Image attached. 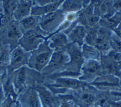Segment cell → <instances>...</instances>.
<instances>
[{"mask_svg": "<svg viewBox=\"0 0 121 107\" xmlns=\"http://www.w3.org/2000/svg\"><path fill=\"white\" fill-rule=\"evenodd\" d=\"M1 75H0V88L1 87Z\"/></svg>", "mask_w": 121, "mask_h": 107, "instance_id": "30", "label": "cell"}, {"mask_svg": "<svg viewBox=\"0 0 121 107\" xmlns=\"http://www.w3.org/2000/svg\"><path fill=\"white\" fill-rule=\"evenodd\" d=\"M50 37L51 38L50 39V42H48L49 47L54 51V52L60 50H65L68 45L70 44L67 35L65 33H56L51 34L49 36V37Z\"/></svg>", "mask_w": 121, "mask_h": 107, "instance_id": "15", "label": "cell"}, {"mask_svg": "<svg viewBox=\"0 0 121 107\" xmlns=\"http://www.w3.org/2000/svg\"><path fill=\"white\" fill-rule=\"evenodd\" d=\"M65 18V14L59 8L56 11L39 17V26L44 33H54Z\"/></svg>", "mask_w": 121, "mask_h": 107, "instance_id": "4", "label": "cell"}, {"mask_svg": "<svg viewBox=\"0 0 121 107\" xmlns=\"http://www.w3.org/2000/svg\"><path fill=\"white\" fill-rule=\"evenodd\" d=\"M63 33L68 35L67 37L69 42L71 41V43L81 47L84 44L87 30L83 24H77V23H75V21Z\"/></svg>", "mask_w": 121, "mask_h": 107, "instance_id": "10", "label": "cell"}, {"mask_svg": "<svg viewBox=\"0 0 121 107\" xmlns=\"http://www.w3.org/2000/svg\"><path fill=\"white\" fill-rule=\"evenodd\" d=\"M39 73L31 68L26 67V66L19 68L12 72V76L10 78L17 95L25 90L28 84L31 83L32 82L35 83V84L37 83V82L39 83L40 78H42Z\"/></svg>", "mask_w": 121, "mask_h": 107, "instance_id": "1", "label": "cell"}, {"mask_svg": "<svg viewBox=\"0 0 121 107\" xmlns=\"http://www.w3.org/2000/svg\"><path fill=\"white\" fill-rule=\"evenodd\" d=\"M0 107H22L17 99H13L10 97L5 98Z\"/></svg>", "mask_w": 121, "mask_h": 107, "instance_id": "27", "label": "cell"}, {"mask_svg": "<svg viewBox=\"0 0 121 107\" xmlns=\"http://www.w3.org/2000/svg\"><path fill=\"white\" fill-rule=\"evenodd\" d=\"M2 89L3 91V93L5 95V98L10 97L13 99H17L18 95L15 91L10 76L9 77L6 79V81L3 84Z\"/></svg>", "mask_w": 121, "mask_h": 107, "instance_id": "25", "label": "cell"}, {"mask_svg": "<svg viewBox=\"0 0 121 107\" xmlns=\"http://www.w3.org/2000/svg\"><path fill=\"white\" fill-rule=\"evenodd\" d=\"M70 62L69 55L65 50L54 51L48 63L41 72L44 75H51L57 71L65 68Z\"/></svg>", "mask_w": 121, "mask_h": 107, "instance_id": "6", "label": "cell"}, {"mask_svg": "<svg viewBox=\"0 0 121 107\" xmlns=\"http://www.w3.org/2000/svg\"><path fill=\"white\" fill-rule=\"evenodd\" d=\"M85 5L84 1H63L59 8L63 13L79 12Z\"/></svg>", "mask_w": 121, "mask_h": 107, "instance_id": "19", "label": "cell"}, {"mask_svg": "<svg viewBox=\"0 0 121 107\" xmlns=\"http://www.w3.org/2000/svg\"><path fill=\"white\" fill-rule=\"evenodd\" d=\"M97 96L93 88L88 84L77 90L73 93V100L79 107H91L95 105Z\"/></svg>", "mask_w": 121, "mask_h": 107, "instance_id": "7", "label": "cell"}, {"mask_svg": "<svg viewBox=\"0 0 121 107\" xmlns=\"http://www.w3.org/2000/svg\"><path fill=\"white\" fill-rule=\"evenodd\" d=\"M103 75L100 61L95 60H85L81 68V76L79 79L90 84Z\"/></svg>", "mask_w": 121, "mask_h": 107, "instance_id": "5", "label": "cell"}, {"mask_svg": "<svg viewBox=\"0 0 121 107\" xmlns=\"http://www.w3.org/2000/svg\"><path fill=\"white\" fill-rule=\"evenodd\" d=\"M54 79H55V82L54 83L47 85V87H48L49 88L50 87L56 89H60V90L72 89L75 91L88 85L84 82L80 81L79 79L72 78L60 77Z\"/></svg>", "mask_w": 121, "mask_h": 107, "instance_id": "12", "label": "cell"}, {"mask_svg": "<svg viewBox=\"0 0 121 107\" xmlns=\"http://www.w3.org/2000/svg\"><path fill=\"white\" fill-rule=\"evenodd\" d=\"M81 51L83 58L86 60H100L101 53L94 46H90L87 44H84L82 45Z\"/></svg>", "mask_w": 121, "mask_h": 107, "instance_id": "21", "label": "cell"}, {"mask_svg": "<svg viewBox=\"0 0 121 107\" xmlns=\"http://www.w3.org/2000/svg\"><path fill=\"white\" fill-rule=\"evenodd\" d=\"M30 53L20 46L15 48L10 53V63L8 67L9 72H14V71L28 65Z\"/></svg>", "mask_w": 121, "mask_h": 107, "instance_id": "11", "label": "cell"}, {"mask_svg": "<svg viewBox=\"0 0 121 107\" xmlns=\"http://www.w3.org/2000/svg\"><path fill=\"white\" fill-rule=\"evenodd\" d=\"M6 39L7 40L10 42H17L19 39L23 35L22 31L19 28V24H16L15 23H10L9 26L6 28Z\"/></svg>", "mask_w": 121, "mask_h": 107, "instance_id": "20", "label": "cell"}, {"mask_svg": "<svg viewBox=\"0 0 121 107\" xmlns=\"http://www.w3.org/2000/svg\"><path fill=\"white\" fill-rule=\"evenodd\" d=\"M35 90L39 94L42 105L46 107H60L62 104V99L52 92L50 88L40 83L34 85Z\"/></svg>", "mask_w": 121, "mask_h": 107, "instance_id": "9", "label": "cell"}, {"mask_svg": "<svg viewBox=\"0 0 121 107\" xmlns=\"http://www.w3.org/2000/svg\"><path fill=\"white\" fill-rule=\"evenodd\" d=\"M47 33L38 26L34 29L24 32L18 41L19 46L25 51L30 53L37 49L46 40Z\"/></svg>", "mask_w": 121, "mask_h": 107, "instance_id": "3", "label": "cell"}, {"mask_svg": "<svg viewBox=\"0 0 121 107\" xmlns=\"http://www.w3.org/2000/svg\"><path fill=\"white\" fill-rule=\"evenodd\" d=\"M18 101L22 107H43L39 94L34 87L27 88L19 96Z\"/></svg>", "mask_w": 121, "mask_h": 107, "instance_id": "13", "label": "cell"}, {"mask_svg": "<svg viewBox=\"0 0 121 107\" xmlns=\"http://www.w3.org/2000/svg\"><path fill=\"white\" fill-rule=\"evenodd\" d=\"M100 63L103 75H112L120 78L121 62L112 60L104 55H101Z\"/></svg>", "mask_w": 121, "mask_h": 107, "instance_id": "14", "label": "cell"}, {"mask_svg": "<svg viewBox=\"0 0 121 107\" xmlns=\"http://www.w3.org/2000/svg\"><path fill=\"white\" fill-rule=\"evenodd\" d=\"M99 107V106L97 105H93V107Z\"/></svg>", "mask_w": 121, "mask_h": 107, "instance_id": "31", "label": "cell"}, {"mask_svg": "<svg viewBox=\"0 0 121 107\" xmlns=\"http://www.w3.org/2000/svg\"><path fill=\"white\" fill-rule=\"evenodd\" d=\"M18 1H3V8L4 12V16L7 18L10 19L13 17L15 10L16 8Z\"/></svg>", "mask_w": 121, "mask_h": 107, "instance_id": "24", "label": "cell"}, {"mask_svg": "<svg viewBox=\"0 0 121 107\" xmlns=\"http://www.w3.org/2000/svg\"><path fill=\"white\" fill-rule=\"evenodd\" d=\"M110 47L112 50L121 53V39L115 34L110 36Z\"/></svg>", "mask_w": 121, "mask_h": 107, "instance_id": "26", "label": "cell"}, {"mask_svg": "<svg viewBox=\"0 0 121 107\" xmlns=\"http://www.w3.org/2000/svg\"><path fill=\"white\" fill-rule=\"evenodd\" d=\"M63 1H54V2L44 6H34L32 8L31 15L34 16L41 17L51 13L59 8Z\"/></svg>", "mask_w": 121, "mask_h": 107, "instance_id": "18", "label": "cell"}, {"mask_svg": "<svg viewBox=\"0 0 121 107\" xmlns=\"http://www.w3.org/2000/svg\"><path fill=\"white\" fill-rule=\"evenodd\" d=\"M10 49L9 44L0 48V69L9 67L10 63Z\"/></svg>", "mask_w": 121, "mask_h": 107, "instance_id": "23", "label": "cell"}, {"mask_svg": "<svg viewBox=\"0 0 121 107\" xmlns=\"http://www.w3.org/2000/svg\"><path fill=\"white\" fill-rule=\"evenodd\" d=\"M32 8V1H18V3L14 14L13 17L17 21H19L30 16Z\"/></svg>", "mask_w": 121, "mask_h": 107, "instance_id": "17", "label": "cell"}, {"mask_svg": "<svg viewBox=\"0 0 121 107\" xmlns=\"http://www.w3.org/2000/svg\"><path fill=\"white\" fill-rule=\"evenodd\" d=\"M54 51L49 47L48 42L44 41L39 48L30 52L28 65L37 72H41L48 63Z\"/></svg>", "mask_w": 121, "mask_h": 107, "instance_id": "2", "label": "cell"}, {"mask_svg": "<svg viewBox=\"0 0 121 107\" xmlns=\"http://www.w3.org/2000/svg\"><path fill=\"white\" fill-rule=\"evenodd\" d=\"M120 78L112 75H102L90 83L94 88L102 91L114 92L120 91Z\"/></svg>", "mask_w": 121, "mask_h": 107, "instance_id": "8", "label": "cell"}, {"mask_svg": "<svg viewBox=\"0 0 121 107\" xmlns=\"http://www.w3.org/2000/svg\"><path fill=\"white\" fill-rule=\"evenodd\" d=\"M39 17L34 16L30 15V16L24 18L21 21H19V26L21 30L23 32H27L30 30L34 29L39 26Z\"/></svg>", "mask_w": 121, "mask_h": 107, "instance_id": "22", "label": "cell"}, {"mask_svg": "<svg viewBox=\"0 0 121 107\" xmlns=\"http://www.w3.org/2000/svg\"><path fill=\"white\" fill-rule=\"evenodd\" d=\"M110 36L109 33L103 29H98L97 35L93 46L100 51V53H108L111 49Z\"/></svg>", "mask_w": 121, "mask_h": 107, "instance_id": "16", "label": "cell"}, {"mask_svg": "<svg viewBox=\"0 0 121 107\" xmlns=\"http://www.w3.org/2000/svg\"><path fill=\"white\" fill-rule=\"evenodd\" d=\"M113 7L117 10H117H120V8H121V1H114Z\"/></svg>", "mask_w": 121, "mask_h": 107, "instance_id": "29", "label": "cell"}, {"mask_svg": "<svg viewBox=\"0 0 121 107\" xmlns=\"http://www.w3.org/2000/svg\"><path fill=\"white\" fill-rule=\"evenodd\" d=\"M37 3V6H44V5H48L51 3L54 2V1L52 0H40V1H35Z\"/></svg>", "mask_w": 121, "mask_h": 107, "instance_id": "28", "label": "cell"}]
</instances>
